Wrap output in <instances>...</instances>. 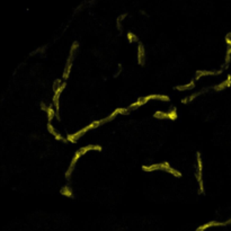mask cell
Returning <instances> with one entry per match:
<instances>
[{
  "mask_svg": "<svg viewBox=\"0 0 231 231\" xmlns=\"http://www.w3.org/2000/svg\"><path fill=\"white\" fill-rule=\"evenodd\" d=\"M142 99V102L144 104H147L149 100H154V99H157V100H162V102H169L170 100V98L169 96H167V95H161V94H154V95H148V96H146V97H141Z\"/></svg>",
  "mask_w": 231,
  "mask_h": 231,
  "instance_id": "cell-4",
  "label": "cell"
},
{
  "mask_svg": "<svg viewBox=\"0 0 231 231\" xmlns=\"http://www.w3.org/2000/svg\"><path fill=\"white\" fill-rule=\"evenodd\" d=\"M230 85H231V77L229 76V77L226 78V80H223V81H222V82L220 83V85L215 86V87H214V89L219 92V90H222V89H226V87H229Z\"/></svg>",
  "mask_w": 231,
  "mask_h": 231,
  "instance_id": "cell-12",
  "label": "cell"
},
{
  "mask_svg": "<svg viewBox=\"0 0 231 231\" xmlns=\"http://www.w3.org/2000/svg\"><path fill=\"white\" fill-rule=\"evenodd\" d=\"M46 116H47V120L49 122H51L54 117H58V114H56V112L54 111V108L53 107H47V110H46Z\"/></svg>",
  "mask_w": 231,
  "mask_h": 231,
  "instance_id": "cell-13",
  "label": "cell"
},
{
  "mask_svg": "<svg viewBox=\"0 0 231 231\" xmlns=\"http://www.w3.org/2000/svg\"><path fill=\"white\" fill-rule=\"evenodd\" d=\"M196 159H197V175H196V179H197V184H199V192L203 193L204 192V183H203V162L201 159V153H196Z\"/></svg>",
  "mask_w": 231,
  "mask_h": 231,
  "instance_id": "cell-2",
  "label": "cell"
},
{
  "mask_svg": "<svg viewBox=\"0 0 231 231\" xmlns=\"http://www.w3.org/2000/svg\"><path fill=\"white\" fill-rule=\"evenodd\" d=\"M46 126H47V130H49V132H50V133H51L52 135H53V136H54V138L58 140V141H67V138H63L62 135H60V134L58 133L56 130H54L53 125L51 124V122H49Z\"/></svg>",
  "mask_w": 231,
  "mask_h": 231,
  "instance_id": "cell-8",
  "label": "cell"
},
{
  "mask_svg": "<svg viewBox=\"0 0 231 231\" xmlns=\"http://www.w3.org/2000/svg\"><path fill=\"white\" fill-rule=\"evenodd\" d=\"M143 105H144V103L142 102V99H141V98H139L136 102L132 103V104H131L128 108H129V110H134V108H138V107H141V106H143Z\"/></svg>",
  "mask_w": 231,
  "mask_h": 231,
  "instance_id": "cell-15",
  "label": "cell"
},
{
  "mask_svg": "<svg viewBox=\"0 0 231 231\" xmlns=\"http://www.w3.org/2000/svg\"><path fill=\"white\" fill-rule=\"evenodd\" d=\"M144 59H146V50L142 44H139L138 46V61L140 64H143Z\"/></svg>",
  "mask_w": 231,
  "mask_h": 231,
  "instance_id": "cell-9",
  "label": "cell"
},
{
  "mask_svg": "<svg viewBox=\"0 0 231 231\" xmlns=\"http://www.w3.org/2000/svg\"><path fill=\"white\" fill-rule=\"evenodd\" d=\"M219 72H214V71H206V70H200V71H196V76H195V80L202 78V77H205V76H214V74H218Z\"/></svg>",
  "mask_w": 231,
  "mask_h": 231,
  "instance_id": "cell-11",
  "label": "cell"
},
{
  "mask_svg": "<svg viewBox=\"0 0 231 231\" xmlns=\"http://www.w3.org/2000/svg\"><path fill=\"white\" fill-rule=\"evenodd\" d=\"M81 157V153H80V151H77V152L74 153V158H72V160H71V162H70V166L69 168H68V170H67V172H65V178L67 179H69L70 178V176H71V174H72V171H74V166H76V164H77V161L79 160V158Z\"/></svg>",
  "mask_w": 231,
  "mask_h": 231,
  "instance_id": "cell-5",
  "label": "cell"
},
{
  "mask_svg": "<svg viewBox=\"0 0 231 231\" xmlns=\"http://www.w3.org/2000/svg\"><path fill=\"white\" fill-rule=\"evenodd\" d=\"M61 194H63L64 196H68V197H71V196H72V193H71V190H70L69 187L62 188V190H61Z\"/></svg>",
  "mask_w": 231,
  "mask_h": 231,
  "instance_id": "cell-19",
  "label": "cell"
},
{
  "mask_svg": "<svg viewBox=\"0 0 231 231\" xmlns=\"http://www.w3.org/2000/svg\"><path fill=\"white\" fill-rule=\"evenodd\" d=\"M92 150H95V151H102L103 147L102 146H99V144H88V146H85V147L79 149L81 156L86 154V153L89 152V151H92Z\"/></svg>",
  "mask_w": 231,
  "mask_h": 231,
  "instance_id": "cell-7",
  "label": "cell"
},
{
  "mask_svg": "<svg viewBox=\"0 0 231 231\" xmlns=\"http://www.w3.org/2000/svg\"><path fill=\"white\" fill-rule=\"evenodd\" d=\"M125 17H126V14H123L117 18V25H118V28H121V23H122V20H123Z\"/></svg>",
  "mask_w": 231,
  "mask_h": 231,
  "instance_id": "cell-20",
  "label": "cell"
},
{
  "mask_svg": "<svg viewBox=\"0 0 231 231\" xmlns=\"http://www.w3.org/2000/svg\"><path fill=\"white\" fill-rule=\"evenodd\" d=\"M159 165H160V170H165L167 171V172H169V174H171L172 176H175V177H178V178H180L182 177V172H180L179 170H177V169H175V168H172V167L169 165V162H159Z\"/></svg>",
  "mask_w": 231,
  "mask_h": 231,
  "instance_id": "cell-3",
  "label": "cell"
},
{
  "mask_svg": "<svg viewBox=\"0 0 231 231\" xmlns=\"http://www.w3.org/2000/svg\"><path fill=\"white\" fill-rule=\"evenodd\" d=\"M126 38L129 40L130 43H133V42L138 41V36H136L135 34H133L132 32H128V34H126Z\"/></svg>",
  "mask_w": 231,
  "mask_h": 231,
  "instance_id": "cell-18",
  "label": "cell"
},
{
  "mask_svg": "<svg viewBox=\"0 0 231 231\" xmlns=\"http://www.w3.org/2000/svg\"><path fill=\"white\" fill-rule=\"evenodd\" d=\"M153 117H156V118H159V120H168V117H167V112H156L154 114H153Z\"/></svg>",
  "mask_w": 231,
  "mask_h": 231,
  "instance_id": "cell-16",
  "label": "cell"
},
{
  "mask_svg": "<svg viewBox=\"0 0 231 231\" xmlns=\"http://www.w3.org/2000/svg\"><path fill=\"white\" fill-rule=\"evenodd\" d=\"M177 112H176V108H172L171 111L167 112V117H168V120L170 121H175L177 118Z\"/></svg>",
  "mask_w": 231,
  "mask_h": 231,
  "instance_id": "cell-17",
  "label": "cell"
},
{
  "mask_svg": "<svg viewBox=\"0 0 231 231\" xmlns=\"http://www.w3.org/2000/svg\"><path fill=\"white\" fill-rule=\"evenodd\" d=\"M195 87V80H190V82L185 83L183 86H177L176 89L179 90V92H184V90H190V89H194Z\"/></svg>",
  "mask_w": 231,
  "mask_h": 231,
  "instance_id": "cell-10",
  "label": "cell"
},
{
  "mask_svg": "<svg viewBox=\"0 0 231 231\" xmlns=\"http://www.w3.org/2000/svg\"><path fill=\"white\" fill-rule=\"evenodd\" d=\"M104 123H105L104 118H103V120L94 121V122H92L90 124H88L87 126H85V128H82L81 130L77 131L76 133H74V134H68V135H67V141H68V142H70V143H76V142L78 141V139L80 138V136H82V135H83L85 133H87L88 131L96 129V128L100 126V125L104 124Z\"/></svg>",
  "mask_w": 231,
  "mask_h": 231,
  "instance_id": "cell-1",
  "label": "cell"
},
{
  "mask_svg": "<svg viewBox=\"0 0 231 231\" xmlns=\"http://www.w3.org/2000/svg\"><path fill=\"white\" fill-rule=\"evenodd\" d=\"M142 169L144 171H156L160 170V165L159 164H152V165H149V166H143Z\"/></svg>",
  "mask_w": 231,
  "mask_h": 231,
  "instance_id": "cell-14",
  "label": "cell"
},
{
  "mask_svg": "<svg viewBox=\"0 0 231 231\" xmlns=\"http://www.w3.org/2000/svg\"><path fill=\"white\" fill-rule=\"evenodd\" d=\"M129 111H130L129 108H125V107H117L116 110H114V111H113V113H112V114H110V116L105 117V118H104V121H105V123H106V122H110V121H112L113 118H115L117 115H120V114H126V113H128Z\"/></svg>",
  "mask_w": 231,
  "mask_h": 231,
  "instance_id": "cell-6",
  "label": "cell"
}]
</instances>
